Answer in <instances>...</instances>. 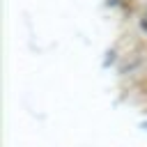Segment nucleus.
Segmentation results:
<instances>
[{"instance_id":"nucleus-1","label":"nucleus","mask_w":147,"mask_h":147,"mask_svg":"<svg viewBox=\"0 0 147 147\" xmlns=\"http://www.w3.org/2000/svg\"><path fill=\"white\" fill-rule=\"evenodd\" d=\"M142 28H145V30H147V16H145V18H142Z\"/></svg>"}]
</instances>
